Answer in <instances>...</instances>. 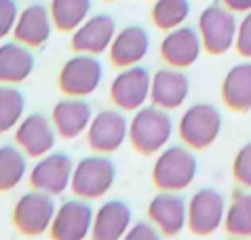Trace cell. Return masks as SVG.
Wrapping results in <instances>:
<instances>
[{
	"mask_svg": "<svg viewBox=\"0 0 251 240\" xmlns=\"http://www.w3.org/2000/svg\"><path fill=\"white\" fill-rule=\"evenodd\" d=\"M173 133V120L169 110L156 108H139L133 118L129 120V141L133 150L142 156H154L165 150Z\"/></svg>",
	"mask_w": 251,
	"mask_h": 240,
	"instance_id": "cell-1",
	"label": "cell"
},
{
	"mask_svg": "<svg viewBox=\"0 0 251 240\" xmlns=\"http://www.w3.org/2000/svg\"><path fill=\"white\" fill-rule=\"evenodd\" d=\"M199 162L186 145H169L160 150L152 167V181L160 192H182L197 177Z\"/></svg>",
	"mask_w": 251,
	"mask_h": 240,
	"instance_id": "cell-2",
	"label": "cell"
},
{
	"mask_svg": "<svg viewBox=\"0 0 251 240\" xmlns=\"http://www.w3.org/2000/svg\"><path fill=\"white\" fill-rule=\"evenodd\" d=\"M199 34L203 40V48L209 55H224L234 47L239 21L234 11L222 2H213L199 15Z\"/></svg>",
	"mask_w": 251,
	"mask_h": 240,
	"instance_id": "cell-3",
	"label": "cell"
},
{
	"mask_svg": "<svg viewBox=\"0 0 251 240\" xmlns=\"http://www.w3.org/2000/svg\"><path fill=\"white\" fill-rule=\"evenodd\" d=\"M177 131L190 150H205L220 137L222 114L211 103H194L179 118Z\"/></svg>",
	"mask_w": 251,
	"mask_h": 240,
	"instance_id": "cell-4",
	"label": "cell"
},
{
	"mask_svg": "<svg viewBox=\"0 0 251 240\" xmlns=\"http://www.w3.org/2000/svg\"><path fill=\"white\" fill-rule=\"evenodd\" d=\"M114 177H116V167L110 158H106L103 154H100V156H87L74 165L70 188H72V192L78 198L95 200V198H101L112 188Z\"/></svg>",
	"mask_w": 251,
	"mask_h": 240,
	"instance_id": "cell-5",
	"label": "cell"
},
{
	"mask_svg": "<svg viewBox=\"0 0 251 240\" xmlns=\"http://www.w3.org/2000/svg\"><path fill=\"white\" fill-rule=\"evenodd\" d=\"M103 66L95 55L76 53L59 70V91L66 97H89L101 84Z\"/></svg>",
	"mask_w": 251,
	"mask_h": 240,
	"instance_id": "cell-6",
	"label": "cell"
},
{
	"mask_svg": "<svg viewBox=\"0 0 251 240\" xmlns=\"http://www.w3.org/2000/svg\"><path fill=\"white\" fill-rule=\"evenodd\" d=\"M57 213L51 194L34 190L24 194L13 209V223L24 236H40L49 232L53 217Z\"/></svg>",
	"mask_w": 251,
	"mask_h": 240,
	"instance_id": "cell-7",
	"label": "cell"
},
{
	"mask_svg": "<svg viewBox=\"0 0 251 240\" xmlns=\"http://www.w3.org/2000/svg\"><path fill=\"white\" fill-rule=\"evenodd\" d=\"M152 76L142 66L123 68L110 84V99L123 112H137L150 99Z\"/></svg>",
	"mask_w": 251,
	"mask_h": 240,
	"instance_id": "cell-8",
	"label": "cell"
},
{
	"mask_svg": "<svg viewBox=\"0 0 251 240\" xmlns=\"http://www.w3.org/2000/svg\"><path fill=\"white\" fill-rule=\"evenodd\" d=\"M226 200L218 190L203 188L188 204V225L194 236H209L220 230L226 219Z\"/></svg>",
	"mask_w": 251,
	"mask_h": 240,
	"instance_id": "cell-9",
	"label": "cell"
},
{
	"mask_svg": "<svg viewBox=\"0 0 251 240\" xmlns=\"http://www.w3.org/2000/svg\"><path fill=\"white\" fill-rule=\"evenodd\" d=\"M74 162L64 152H49L32 167L30 171V186L40 192L51 196H59L72 183Z\"/></svg>",
	"mask_w": 251,
	"mask_h": 240,
	"instance_id": "cell-10",
	"label": "cell"
},
{
	"mask_svg": "<svg viewBox=\"0 0 251 240\" xmlns=\"http://www.w3.org/2000/svg\"><path fill=\"white\" fill-rule=\"evenodd\" d=\"M129 139V120L121 110H101L87 129V144L97 154H110Z\"/></svg>",
	"mask_w": 251,
	"mask_h": 240,
	"instance_id": "cell-11",
	"label": "cell"
},
{
	"mask_svg": "<svg viewBox=\"0 0 251 240\" xmlns=\"http://www.w3.org/2000/svg\"><path fill=\"white\" fill-rule=\"evenodd\" d=\"M93 215L91 204L85 198L66 200L55 213L49 234L53 240H85L91 236Z\"/></svg>",
	"mask_w": 251,
	"mask_h": 240,
	"instance_id": "cell-12",
	"label": "cell"
},
{
	"mask_svg": "<svg viewBox=\"0 0 251 240\" xmlns=\"http://www.w3.org/2000/svg\"><path fill=\"white\" fill-rule=\"evenodd\" d=\"M203 51V40H201L199 30L190 25H179L173 27L165 34L163 42H160V57L167 66L186 70L197 63Z\"/></svg>",
	"mask_w": 251,
	"mask_h": 240,
	"instance_id": "cell-13",
	"label": "cell"
},
{
	"mask_svg": "<svg viewBox=\"0 0 251 240\" xmlns=\"http://www.w3.org/2000/svg\"><path fill=\"white\" fill-rule=\"evenodd\" d=\"M116 36V21L114 17L106 13H97V15L87 17L82 24L72 32L70 48L74 53H89L100 55L108 51L112 40Z\"/></svg>",
	"mask_w": 251,
	"mask_h": 240,
	"instance_id": "cell-14",
	"label": "cell"
},
{
	"mask_svg": "<svg viewBox=\"0 0 251 240\" xmlns=\"http://www.w3.org/2000/svg\"><path fill=\"white\" fill-rule=\"evenodd\" d=\"M15 144L25 156L40 158L55 145V126L45 114H30L15 126Z\"/></svg>",
	"mask_w": 251,
	"mask_h": 240,
	"instance_id": "cell-15",
	"label": "cell"
},
{
	"mask_svg": "<svg viewBox=\"0 0 251 240\" xmlns=\"http://www.w3.org/2000/svg\"><path fill=\"white\" fill-rule=\"evenodd\" d=\"M190 93V80L177 68H163L152 76L150 87V101L163 110H177L182 108Z\"/></svg>",
	"mask_w": 251,
	"mask_h": 240,
	"instance_id": "cell-16",
	"label": "cell"
},
{
	"mask_svg": "<svg viewBox=\"0 0 251 240\" xmlns=\"http://www.w3.org/2000/svg\"><path fill=\"white\" fill-rule=\"evenodd\" d=\"M150 221L165 236H177L188 225V204L176 192L156 194L148 204Z\"/></svg>",
	"mask_w": 251,
	"mask_h": 240,
	"instance_id": "cell-17",
	"label": "cell"
},
{
	"mask_svg": "<svg viewBox=\"0 0 251 240\" xmlns=\"http://www.w3.org/2000/svg\"><path fill=\"white\" fill-rule=\"evenodd\" d=\"M53 27L55 25H53V17H51L49 6L34 2V4H27L24 11H19L13 36H15L17 42H22L25 47L38 48L51 38Z\"/></svg>",
	"mask_w": 251,
	"mask_h": 240,
	"instance_id": "cell-18",
	"label": "cell"
},
{
	"mask_svg": "<svg viewBox=\"0 0 251 240\" xmlns=\"http://www.w3.org/2000/svg\"><path fill=\"white\" fill-rule=\"evenodd\" d=\"M53 126L64 139H76L89 129L93 120V108L85 97H66L53 108Z\"/></svg>",
	"mask_w": 251,
	"mask_h": 240,
	"instance_id": "cell-19",
	"label": "cell"
},
{
	"mask_svg": "<svg viewBox=\"0 0 251 240\" xmlns=\"http://www.w3.org/2000/svg\"><path fill=\"white\" fill-rule=\"evenodd\" d=\"M150 51V36L142 25H127L121 32H116V36L110 45V61L116 68H131L139 66L146 55Z\"/></svg>",
	"mask_w": 251,
	"mask_h": 240,
	"instance_id": "cell-20",
	"label": "cell"
},
{
	"mask_svg": "<svg viewBox=\"0 0 251 240\" xmlns=\"http://www.w3.org/2000/svg\"><path fill=\"white\" fill-rule=\"evenodd\" d=\"M129 228L131 207L123 200H108L93 215L91 240H123Z\"/></svg>",
	"mask_w": 251,
	"mask_h": 240,
	"instance_id": "cell-21",
	"label": "cell"
},
{
	"mask_svg": "<svg viewBox=\"0 0 251 240\" xmlns=\"http://www.w3.org/2000/svg\"><path fill=\"white\" fill-rule=\"evenodd\" d=\"M34 55L30 47L22 42H2L0 45V84H19L34 72Z\"/></svg>",
	"mask_w": 251,
	"mask_h": 240,
	"instance_id": "cell-22",
	"label": "cell"
},
{
	"mask_svg": "<svg viewBox=\"0 0 251 240\" xmlns=\"http://www.w3.org/2000/svg\"><path fill=\"white\" fill-rule=\"evenodd\" d=\"M222 101L241 114L251 110V61H241L228 70L222 82Z\"/></svg>",
	"mask_w": 251,
	"mask_h": 240,
	"instance_id": "cell-23",
	"label": "cell"
},
{
	"mask_svg": "<svg viewBox=\"0 0 251 240\" xmlns=\"http://www.w3.org/2000/svg\"><path fill=\"white\" fill-rule=\"evenodd\" d=\"M53 25L59 32H74L91 13V0H51Z\"/></svg>",
	"mask_w": 251,
	"mask_h": 240,
	"instance_id": "cell-24",
	"label": "cell"
},
{
	"mask_svg": "<svg viewBox=\"0 0 251 240\" xmlns=\"http://www.w3.org/2000/svg\"><path fill=\"white\" fill-rule=\"evenodd\" d=\"M27 173L25 152L19 145H0V192L15 190Z\"/></svg>",
	"mask_w": 251,
	"mask_h": 240,
	"instance_id": "cell-25",
	"label": "cell"
},
{
	"mask_svg": "<svg viewBox=\"0 0 251 240\" xmlns=\"http://www.w3.org/2000/svg\"><path fill=\"white\" fill-rule=\"evenodd\" d=\"M224 228L230 236L236 238H251V194L249 192H234L226 209Z\"/></svg>",
	"mask_w": 251,
	"mask_h": 240,
	"instance_id": "cell-26",
	"label": "cell"
},
{
	"mask_svg": "<svg viewBox=\"0 0 251 240\" xmlns=\"http://www.w3.org/2000/svg\"><path fill=\"white\" fill-rule=\"evenodd\" d=\"M190 0H154L150 17L158 30L169 32L173 27L184 25L186 19L190 17Z\"/></svg>",
	"mask_w": 251,
	"mask_h": 240,
	"instance_id": "cell-27",
	"label": "cell"
},
{
	"mask_svg": "<svg viewBox=\"0 0 251 240\" xmlns=\"http://www.w3.org/2000/svg\"><path fill=\"white\" fill-rule=\"evenodd\" d=\"M25 112V97L13 84H0V135L22 122Z\"/></svg>",
	"mask_w": 251,
	"mask_h": 240,
	"instance_id": "cell-28",
	"label": "cell"
},
{
	"mask_svg": "<svg viewBox=\"0 0 251 240\" xmlns=\"http://www.w3.org/2000/svg\"><path fill=\"white\" fill-rule=\"evenodd\" d=\"M232 175L241 186L251 188V141L236 152L232 162Z\"/></svg>",
	"mask_w": 251,
	"mask_h": 240,
	"instance_id": "cell-29",
	"label": "cell"
},
{
	"mask_svg": "<svg viewBox=\"0 0 251 240\" xmlns=\"http://www.w3.org/2000/svg\"><path fill=\"white\" fill-rule=\"evenodd\" d=\"M17 17H19L17 0H0V40H4L9 34H13Z\"/></svg>",
	"mask_w": 251,
	"mask_h": 240,
	"instance_id": "cell-30",
	"label": "cell"
},
{
	"mask_svg": "<svg viewBox=\"0 0 251 240\" xmlns=\"http://www.w3.org/2000/svg\"><path fill=\"white\" fill-rule=\"evenodd\" d=\"M234 48H236V53H239L241 57L251 59V11L245 13V17H243L241 24H239Z\"/></svg>",
	"mask_w": 251,
	"mask_h": 240,
	"instance_id": "cell-31",
	"label": "cell"
},
{
	"mask_svg": "<svg viewBox=\"0 0 251 240\" xmlns=\"http://www.w3.org/2000/svg\"><path fill=\"white\" fill-rule=\"evenodd\" d=\"M123 240H163V238H160L158 228L146 221H137L129 228V232L123 236Z\"/></svg>",
	"mask_w": 251,
	"mask_h": 240,
	"instance_id": "cell-32",
	"label": "cell"
},
{
	"mask_svg": "<svg viewBox=\"0 0 251 240\" xmlns=\"http://www.w3.org/2000/svg\"><path fill=\"white\" fill-rule=\"evenodd\" d=\"M222 4L228 6L234 13H249L251 11V0H222Z\"/></svg>",
	"mask_w": 251,
	"mask_h": 240,
	"instance_id": "cell-33",
	"label": "cell"
},
{
	"mask_svg": "<svg viewBox=\"0 0 251 240\" xmlns=\"http://www.w3.org/2000/svg\"><path fill=\"white\" fill-rule=\"evenodd\" d=\"M103 2H116V0H103Z\"/></svg>",
	"mask_w": 251,
	"mask_h": 240,
	"instance_id": "cell-34",
	"label": "cell"
}]
</instances>
